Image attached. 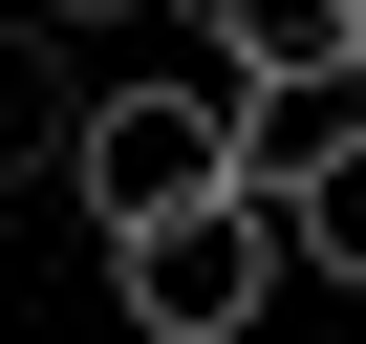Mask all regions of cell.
Returning <instances> with one entry per match:
<instances>
[{
  "mask_svg": "<svg viewBox=\"0 0 366 344\" xmlns=\"http://www.w3.org/2000/svg\"><path fill=\"white\" fill-rule=\"evenodd\" d=\"M65 194H86V237H151V216L237 194V86H86Z\"/></svg>",
  "mask_w": 366,
  "mask_h": 344,
  "instance_id": "1",
  "label": "cell"
},
{
  "mask_svg": "<svg viewBox=\"0 0 366 344\" xmlns=\"http://www.w3.org/2000/svg\"><path fill=\"white\" fill-rule=\"evenodd\" d=\"M108 301H129L151 344H237V323L280 301V216H259V194H194V216H151V237H108Z\"/></svg>",
  "mask_w": 366,
  "mask_h": 344,
  "instance_id": "2",
  "label": "cell"
},
{
  "mask_svg": "<svg viewBox=\"0 0 366 344\" xmlns=\"http://www.w3.org/2000/svg\"><path fill=\"white\" fill-rule=\"evenodd\" d=\"M194 22H216V86H280V108L366 86V0H194Z\"/></svg>",
  "mask_w": 366,
  "mask_h": 344,
  "instance_id": "3",
  "label": "cell"
},
{
  "mask_svg": "<svg viewBox=\"0 0 366 344\" xmlns=\"http://www.w3.org/2000/svg\"><path fill=\"white\" fill-rule=\"evenodd\" d=\"M259 216H280V258H302V280H366V86H345V108H302V151L259 172Z\"/></svg>",
  "mask_w": 366,
  "mask_h": 344,
  "instance_id": "4",
  "label": "cell"
},
{
  "mask_svg": "<svg viewBox=\"0 0 366 344\" xmlns=\"http://www.w3.org/2000/svg\"><path fill=\"white\" fill-rule=\"evenodd\" d=\"M65 151H86V22L0 0V172H65Z\"/></svg>",
  "mask_w": 366,
  "mask_h": 344,
  "instance_id": "5",
  "label": "cell"
},
{
  "mask_svg": "<svg viewBox=\"0 0 366 344\" xmlns=\"http://www.w3.org/2000/svg\"><path fill=\"white\" fill-rule=\"evenodd\" d=\"M44 22H129V0H44Z\"/></svg>",
  "mask_w": 366,
  "mask_h": 344,
  "instance_id": "6",
  "label": "cell"
}]
</instances>
